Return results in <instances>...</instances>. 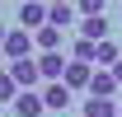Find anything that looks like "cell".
Here are the masks:
<instances>
[{
  "instance_id": "1",
  "label": "cell",
  "mask_w": 122,
  "mask_h": 117,
  "mask_svg": "<svg viewBox=\"0 0 122 117\" xmlns=\"http://www.w3.org/2000/svg\"><path fill=\"white\" fill-rule=\"evenodd\" d=\"M5 61H24V56H33V33L28 28H10V38H5Z\"/></svg>"
},
{
  "instance_id": "2",
  "label": "cell",
  "mask_w": 122,
  "mask_h": 117,
  "mask_svg": "<svg viewBox=\"0 0 122 117\" xmlns=\"http://www.w3.org/2000/svg\"><path fill=\"white\" fill-rule=\"evenodd\" d=\"M117 94H122V84H117V75L99 66V70H94V80H89V98H117Z\"/></svg>"
},
{
  "instance_id": "3",
  "label": "cell",
  "mask_w": 122,
  "mask_h": 117,
  "mask_svg": "<svg viewBox=\"0 0 122 117\" xmlns=\"http://www.w3.org/2000/svg\"><path fill=\"white\" fill-rule=\"evenodd\" d=\"M42 24H47V5H42V0H24V5H19V28L38 33Z\"/></svg>"
},
{
  "instance_id": "4",
  "label": "cell",
  "mask_w": 122,
  "mask_h": 117,
  "mask_svg": "<svg viewBox=\"0 0 122 117\" xmlns=\"http://www.w3.org/2000/svg\"><path fill=\"white\" fill-rule=\"evenodd\" d=\"M14 112H19V117H42V112H47V103H42V89H19V98H14Z\"/></svg>"
},
{
  "instance_id": "5",
  "label": "cell",
  "mask_w": 122,
  "mask_h": 117,
  "mask_svg": "<svg viewBox=\"0 0 122 117\" xmlns=\"http://www.w3.org/2000/svg\"><path fill=\"white\" fill-rule=\"evenodd\" d=\"M10 75L19 80V89H38V80H42V70H38V61H33V56L10 61Z\"/></svg>"
},
{
  "instance_id": "6",
  "label": "cell",
  "mask_w": 122,
  "mask_h": 117,
  "mask_svg": "<svg viewBox=\"0 0 122 117\" xmlns=\"http://www.w3.org/2000/svg\"><path fill=\"white\" fill-rule=\"evenodd\" d=\"M61 80H66L71 89H85V94H89V80H94V61H71Z\"/></svg>"
},
{
  "instance_id": "7",
  "label": "cell",
  "mask_w": 122,
  "mask_h": 117,
  "mask_svg": "<svg viewBox=\"0 0 122 117\" xmlns=\"http://www.w3.org/2000/svg\"><path fill=\"white\" fill-rule=\"evenodd\" d=\"M71 94H75V89L66 84V80H47V89H42V103L61 112V108H71Z\"/></svg>"
},
{
  "instance_id": "8",
  "label": "cell",
  "mask_w": 122,
  "mask_h": 117,
  "mask_svg": "<svg viewBox=\"0 0 122 117\" xmlns=\"http://www.w3.org/2000/svg\"><path fill=\"white\" fill-rule=\"evenodd\" d=\"M66 66H71V56H61V52H42V56H38L42 80H61V75H66Z\"/></svg>"
},
{
  "instance_id": "9",
  "label": "cell",
  "mask_w": 122,
  "mask_h": 117,
  "mask_svg": "<svg viewBox=\"0 0 122 117\" xmlns=\"http://www.w3.org/2000/svg\"><path fill=\"white\" fill-rule=\"evenodd\" d=\"M61 33H66V28H56V24H42V28L33 33V47H38V52H56V47H61Z\"/></svg>"
},
{
  "instance_id": "10",
  "label": "cell",
  "mask_w": 122,
  "mask_h": 117,
  "mask_svg": "<svg viewBox=\"0 0 122 117\" xmlns=\"http://www.w3.org/2000/svg\"><path fill=\"white\" fill-rule=\"evenodd\" d=\"M80 38H89V42H103V38H108V19H103V14L80 19Z\"/></svg>"
},
{
  "instance_id": "11",
  "label": "cell",
  "mask_w": 122,
  "mask_h": 117,
  "mask_svg": "<svg viewBox=\"0 0 122 117\" xmlns=\"http://www.w3.org/2000/svg\"><path fill=\"white\" fill-rule=\"evenodd\" d=\"M85 117H122V108L113 98H85Z\"/></svg>"
},
{
  "instance_id": "12",
  "label": "cell",
  "mask_w": 122,
  "mask_h": 117,
  "mask_svg": "<svg viewBox=\"0 0 122 117\" xmlns=\"http://www.w3.org/2000/svg\"><path fill=\"white\" fill-rule=\"evenodd\" d=\"M94 61H99L103 70H113V66L122 61V47H117V42H108V38H103V42H99V52H94Z\"/></svg>"
},
{
  "instance_id": "13",
  "label": "cell",
  "mask_w": 122,
  "mask_h": 117,
  "mask_svg": "<svg viewBox=\"0 0 122 117\" xmlns=\"http://www.w3.org/2000/svg\"><path fill=\"white\" fill-rule=\"evenodd\" d=\"M47 24L71 28V24H75V5H47Z\"/></svg>"
},
{
  "instance_id": "14",
  "label": "cell",
  "mask_w": 122,
  "mask_h": 117,
  "mask_svg": "<svg viewBox=\"0 0 122 117\" xmlns=\"http://www.w3.org/2000/svg\"><path fill=\"white\" fill-rule=\"evenodd\" d=\"M94 52H99V42H89V38H75L71 42V61H94Z\"/></svg>"
},
{
  "instance_id": "15",
  "label": "cell",
  "mask_w": 122,
  "mask_h": 117,
  "mask_svg": "<svg viewBox=\"0 0 122 117\" xmlns=\"http://www.w3.org/2000/svg\"><path fill=\"white\" fill-rule=\"evenodd\" d=\"M10 98H19V80L10 75V66L0 70V103H10Z\"/></svg>"
},
{
  "instance_id": "16",
  "label": "cell",
  "mask_w": 122,
  "mask_h": 117,
  "mask_svg": "<svg viewBox=\"0 0 122 117\" xmlns=\"http://www.w3.org/2000/svg\"><path fill=\"white\" fill-rule=\"evenodd\" d=\"M103 5H108V0H75V10H80L85 19H94V14H103Z\"/></svg>"
},
{
  "instance_id": "17",
  "label": "cell",
  "mask_w": 122,
  "mask_h": 117,
  "mask_svg": "<svg viewBox=\"0 0 122 117\" xmlns=\"http://www.w3.org/2000/svg\"><path fill=\"white\" fill-rule=\"evenodd\" d=\"M5 38H10V28H5V24H0V47H5Z\"/></svg>"
},
{
  "instance_id": "18",
  "label": "cell",
  "mask_w": 122,
  "mask_h": 117,
  "mask_svg": "<svg viewBox=\"0 0 122 117\" xmlns=\"http://www.w3.org/2000/svg\"><path fill=\"white\" fill-rule=\"evenodd\" d=\"M113 75H117V84H122V61H117V66H113Z\"/></svg>"
},
{
  "instance_id": "19",
  "label": "cell",
  "mask_w": 122,
  "mask_h": 117,
  "mask_svg": "<svg viewBox=\"0 0 122 117\" xmlns=\"http://www.w3.org/2000/svg\"><path fill=\"white\" fill-rule=\"evenodd\" d=\"M47 5H71V0H47Z\"/></svg>"
},
{
  "instance_id": "20",
  "label": "cell",
  "mask_w": 122,
  "mask_h": 117,
  "mask_svg": "<svg viewBox=\"0 0 122 117\" xmlns=\"http://www.w3.org/2000/svg\"><path fill=\"white\" fill-rule=\"evenodd\" d=\"M0 5H5V0H0Z\"/></svg>"
}]
</instances>
